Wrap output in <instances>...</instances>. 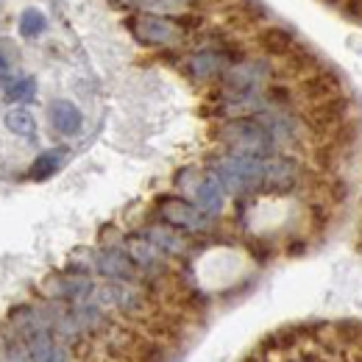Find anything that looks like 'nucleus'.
I'll return each mask as SVG.
<instances>
[{"label":"nucleus","instance_id":"obj_1","mask_svg":"<svg viewBox=\"0 0 362 362\" xmlns=\"http://www.w3.org/2000/svg\"><path fill=\"white\" fill-rule=\"evenodd\" d=\"M212 139L223 148L228 156H243V159H257L265 162L276 156V145H273L268 129L257 120V117H237L226 120L218 129H212Z\"/></svg>","mask_w":362,"mask_h":362},{"label":"nucleus","instance_id":"obj_2","mask_svg":"<svg viewBox=\"0 0 362 362\" xmlns=\"http://www.w3.org/2000/svg\"><path fill=\"white\" fill-rule=\"evenodd\" d=\"M209 176L223 187V192H231V195H237V198L259 195V184H262V162L221 153V156L212 159V165H209Z\"/></svg>","mask_w":362,"mask_h":362},{"label":"nucleus","instance_id":"obj_3","mask_svg":"<svg viewBox=\"0 0 362 362\" xmlns=\"http://www.w3.org/2000/svg\"><path fill=\"white\" fill-rule=\"evenodd\" d=\"M90 301L103 313H117L126 317H145L151 313V296L139 284H120V281L95 284Z\"/></svg>","mask_w":362,"mask_h":362},{"label":"nucleus","instance_id":"obj_4","mask_svg":"<svg viewBox=\"0 0 362 362\" xmlns=\"http://www.w3.org/2000/svg\"><path fill=\"white\" fill-rule=\"evenodd\" d=\"M304 176H307V168L301 165V159L290 153H276L262 162L259 195H293L304 187Z\"/></svg>","mask_w":362,"mask_h":362},{"label":"nucleus","instance_id":"obj_5","mask_svg":"<svg viewBox=\"0 0 362 362\" xmlns=\"http://www.w3.org/2000/svg\"><path fill=\"white\" fill-rule=\"evenodd\" d=\"M273 64L265 56H251V59H240L228 67L221 78V90L240 92V95H257L265 90V84L273 78Z\"/></svg>","mask_w":362,"mask_h":362},{"label":"nucleus","instance_id":"obj_6","mask_svg":"<svg viewBox=\"0 0 362 362\" xmlns=\"http://www.w3.org/2000/svg\"><path fill=\"white\" fill-rule=\"evenodd\" d=\"M156 215L162 218V223L170 228H176L181 234H204L212 231L215 221L206 218L192 201H184L179 195H159L156 198Z\"/></svg>","mask_w":362,"mask_h":362},{"label":"nucleus","instance_id":"obj_7","mask_svg":"<svg viewBox=\"0 0 362 362\" xmlns=\"http://www.w3.org/2000/svg\"><path fill=\"white\" fill-rule=\"evenodd\" d=\"M126 28L132 31L136 42L148 47H168L181 42L187 34L181 31L176 17H162V14H132L126 20Z\"/></svg>","mask_w":362,"mask_h":362},{"label":"nucleus","instance_id":"obj_8","mask_svg":"<svg viewBox=\"0 0 362 362\" xmlns=\"http://www.w3.org/2000/svg\"><path fill=\"white\" fill-rule=\"evenodd\" d=\"M243 56H237L228 45L221 47H201L195 53H189L184 59V70L192 81H201V84H212V81H221L223 73L234 62H240Z\"/></svg>","mask_w":362,"mask_h":362},{"label":"nucleus","instance_id":"obj_9","mask_svg":"<svg viewBox=\"0 0 362 362\" xmlns=\"http://www.w3.org/2000/svg\"><path fill=\"white\" fill-rule=\"evenodd\" d=\"M254 117L268 129L276 151H281V148H296V145H301L304 136H307V123H304V117H301L298 112H293V109H287V112L265 109V112H259V115H254Z\"/></svg>","mask_w":362,"mask_h":362},{"label":"nucleus","instance_id":"obj_10","mask_svg":"<svg viewBox=\"0 0 362 362\" xmlns=\"http://www.w3.org/2000/svg\"><path fill=\"white\" fill-rule=\"evenodd\" d=\"M95 281L90 276H78V273H53L42 281V301H59V304H78V301H90Z\"/></svg>","mask_w":362,"mask_h":362},{"label":"nucleus","instance_id":"obj_11","mask_svg":"<svg viewBox=\"0 0 362 362\" xmlns=\"http://www.w3.org/2000/svg\"><path fill=\"white\" fill-rule=\"evenodd\" d=\"M92 273L103 276L106 281H120V284H139L142 276L132 265V259L126 257L123 245L115 248H98L95 259H92Z\"/></svg>","mask_w":362,"mask_h":362},{"label":"nucleus","instance_id":"obj_12","mask_svg":"<svg viewBox=\"0 0 362 362\" xmlns=\"http://www.w3.org/2000/svg\"><path fill=\"white\" fill-rule=\"evenodd\" d=\"M304 123H307V132L313 129L320 136H332L343 123H349V100L334 98V100L320 103L310 112V117H304Z\"/></svg>","mask_w":362,"mask_h":362},{"label":"nucleus","instance_id":"obj_13","mask_svg":"<svg viewBox=\"0 0 362 362\" xmlns=\"http://www.w3.org/2000/svg\"><path fill=\"white\" fill-rule=\"evenodd\" d=\"M340 92H343L340 76L332 73V70H326V67H320L317 73L301 78V84H298V95H301L304 100H310L313 106H320V103H326V100L340 98Z\"/></svg>","mask_w":362,"mask_h":362},{"label":"nucleus","instance_id":"obj_14","mask_svg":"<svg viewBox=\"0 0 362 362\" xmlns=\"http://www.w3.org/2000/svg\"><path fill=\"white\" fill-rule=\"evenodd\" d=\"M165 259H176V257H187L189 254V237L181 234L176 228L165 226V223H151L139 231Z\"/></svg>","mask_w":362,"mask_h":362},{"label":"nucleus","instance_id":"obj_15","mask_svg":"<svg viewBox=\"0 0 362 362\" xmlns=\"http://www.w3.org/2000/svg\"><path fill=\"white\" fill-rule=\"evenodd\" d=\"M192 198H195V206H198L206 218H212V221H215V218L223 212V206H226V192H223V187L212 179L209 173L201 176L198 187L192 189Z\"/></svg>","mask_w":362,"mask_h":362},{"label":"nucleus","instance_id":"obj_16","mask_svg":"<svg viewBox=\"0 0 362 362\" xmlns=\"http://www.w3.org/2000/svg\"><path fill=\"white\" fill-rule=\"evenodd\" d=\"M47 115H50L53 129L62 136H76V134H81V129H84V115H81V109H78L76 103H70V100H56Z\"/></svg>","mask_w":362,"mask_h":362},{"label":"nucleus","instance_id":"obj_17","mask_svg":"<svg viewBox=\"0 0 362 362\" xmlns=\"http://www.w3.org/2000/svg\"><path fill=\"white\" fill-rule=\"evenodd\" d=\"M257 45L265 56H273V59H284L293 47H296V37L281 28V25H273V28H265L257 34Z\"/></svg>","mask_w":362,"mask_h":362},{"label":"nucleus","instance_id":"obj_18","mask_svg":"<svg viewBox=\"0 0 362 362\" xmlns=\"http://www.w3.org/2000/svg\"><path fill=\"white\" fill-rule=\"evenodd\" d=\"M304 337H307V329H298V326L279 329V332H273L262 340V351H293V349L301 346Z\"/></svg>","mask_w":362,"mask_h":362},{"label":"nucleus","instance_id":"obj_19","mask_svg":"<svg viewBox=\"0 0 362 362\" xmlns=\"http://www.w3.org/2000/svg\"><path fill=\"white\" fill-rule=\"evenodd\" d=\"M6 129L11 132L14 136H23V139H37V120L28 109H8L6 117H3Z\"/></svg>","mask_w":362,"mask_h":362},{"label":"nucleus","instance_id":"obj_20","mask_svg":"<svg viewBox=\"0 0 362 362\" xmlns=\"http://www.w3.org/2000/svg\"><path fill=\"white\" fill-rule=\"evenodd\" d=\"M3 95L8 103H28L37 98V78H31V76L3 78Z\"/></svg>","mask_w":362,"mask_h":362},{"label":"nucleus","instance_id":"obj_21","mask_svg":"<svg viewBox=\"0 0 362 362\" xmlns=\"http://www.w3.org/2000/svg\"><path fill=\"white\" fill-rule=\"evenodd\" d=\"M45 28H47V20L40 8H25V11L20 14L17 31H20L23 40H37V37L45 34Z\"/></svg>","mask_w":362,"mask_h":362},{"label":"nucleus","instance_id":"obj_22","mask_svg":"<svg viewBox=\"0 0 362 362\" xmlns=\"http://www.w3.org/2000/svg\"><path fill=\"white\" fill-rule=\"evenodd\" d=\"M0 360L3 362H34L31 360V354H28V349H25V343H23L17 334H11L8 329H6L3 343H0Z\"/></svg>","mask_w":362,"mask_h":362},{"label":"nucleus","instance_id":"obj_23","mask_svg":"<svg viewBox=\"0 0 362 362\" xmlns=\"http://www.w3.org/2000/svg\"><path fill=\"white\" fill-rule=\"evenodd\" d=\"M59 165H62V153H59V151L40 153V156L31 162V173H28V176H31L34 181H45L59 170Z\"/></svg>","mask_w":362,"mask_h":362},{"label":"nucleus","instance_id":"obj_24","mask_svg":"<svg viewBox=\"0 0 362 362\" xmlns=\"http://www.w3.org/2000/svg\"><path fill=\"white\" fill-rule=\"evenodd\" d=\"M198 181H201L198 168H184V170L179 173V179H176V187H179V189H187V192H192V189L198 187Z\"/></svg>","mask_w":362,"mask_h":362},{"label":"nucleus","instance_id":"obj_25","mask_svg":"<svg viewBox=\"0 0 362 362\" xmlns=\"http://www.w3.org/2000/svg\"><path fill=\"white\" fill-rule=\"evenodd\" d=\"M6 70H8V62H6V56L0 53V76H3V78H6Z\"/></svg>","mask_w":362,"mask_h":362},{"label":"nucleus","instance_id":"obj_26","mask_svg":"<svg viewBox=\"0 0 362 362\" xmlns=\"http://www.w3.org/2000/svg\"><path fill=\"white\" fill-rule=\"evenodd\" d=\"M293 362H313V357H301V360H293Z\"/></svg>","mask_w":362,"mask_h":362},{"label":"nucleus","instance_id":"obj_27","mask_svg":"<svg viewBox=\"0 0 362 362\" xmlns=\"http://www.w3.org/2000/svg\"><path fill=\"white\" fill-rule=\"evenodd\" d=\"M0 362H3V360H0Z\"/></svg>","mask_w":362,"mask_h":362}]
</instances>
